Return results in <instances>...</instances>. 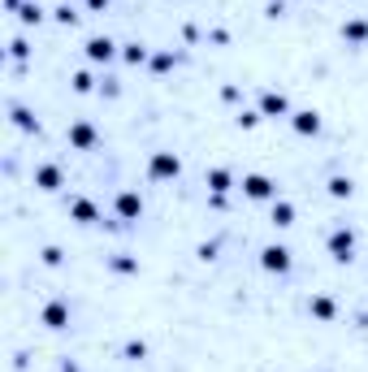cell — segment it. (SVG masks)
<instances>
[{
    "label": "cell",
    "mask_w": 368,
    "mask_h": 372,
    "mask_svg": "<svg viewBox=\"0 0 368 372\" xmlns=\"http://www.w3.org/2000/svg\"><path fill=\"white\" fill-rule=\"evenodd\" d=\"M148 173L156 177V182H165V177H178V173H182V160L173 156V152H156V156L148 160Z\"/></svg>",
    "instance_id": "obj_1"
},
{
    "label": "cell",
    "mask_w": 368,
    "mask_h": 372,
    "mask_svg": "<svg viewBox=\"0 0 368 372\" xmlns=\"http://www.w3.org/2000/svg\"><path fill=\"white\" fill-rule=\"evenodd\" d=\"M243 195L247 199H273L278 186H273V177H264V173H247L243 177Z\"/></svg>",
    "instance_id": "obj_2"
},
{
    "label": "cell",
    "mask_w": 368,
    "mask_h": 372,
    "mask_svg": "<svg viewBox=\"0 0 368 372\" xmlns=\"http://www.w3.org/2000/svg\"><path fill=\"white\" fill-rule=\"evenodd\" d=\"M329 255H333L338 264H347L351 255H356V234H351V230H333V234H329Z\"/></svg>",
    "instance_id": "obj_3"
},
{
    "label": "cell",
    "mask_w": 368,
    "mask_h": 372,
    "mask_svg": "<svg viewBox=\"0 0 368 372\" xmlns=\"http://www.w3.org/2000/svg\"><path fill=\"white\" fill-rule=\"evenodd\" d=\"M260 264H264V273H291V251L286 247H264Z\"/></svg>",
    "instance_id": "obj_4"
},
{
    "label": "cell",
    "mask_w": 368,
    "mask_h": 372,
    "mask_svg": "<svg viewBox=\"0 0 368 372\" xmlns=\"http://www.w3.org/2000/svg\"><path fill=\"white\" fill-rule=\"evenodd\" d=\"M70 148H78V152H91L95 148V126L91 121H74L70 126Z\"/></svg>",
    "instance_id": "obj_5"
},
{
    "label": "cell",
    "mask_w": 368,
    "mask_h": 372,
    "mask_svg": "<svg viewBox=\"0 0 368 372\" xmlns=\"http://www.w3.org/2000/svg\"><path fill=\"white\" fill-rule=\"evenodd\" d=\"M113 208H117V217H122V221H139V217H143V199L135 195V190H122Z\"/></svg>",
    "instance_id": "obj_6"
},
{
    "label": "cell",
    "mask_w": 368,
    "mask_h": 372,
    "mask_svg": "<svg viewBox=\"0 0 368 372\" xmlns=\"http://www.w3.org/2000/svg\"><path fill=\"white\" fill-rule=\"evenodd\" d=\"M260 112H264V117H286L291 104H286L282 91H264V95H260Z\"/></svg>",
    "instance_id": "obj_7"
},
{
    "label": "cell",
    "mask_w": 368,
    "mask_h": 372,
    "mask_svg": "<svg viewBox=\"0 0 368 372\" xmlns=\"http://www.w3.org/2000/svg\"><path fill=\"white\" fill-rule=\"evenodd\" d=\"M291 126H295V135H316L321 130V117L312 108H303V112H291Z\"/></svg>",
    "instance_id": "obj_8"
},
{
    "label": "cell",
    "mask_w": 368,
    "mask_h": 372,
    "mask_svg": "<svg viewBox=\"0 0 368 372\" xmlns=\"http://www.w3.org/2000/svg\"><path fill=\"white\" fill-rule=\"evenodd\" d=\"M43 325H48V329H66V325H70V307H66V303H48V307H43Z\"/></svg>",
    "instance_id": "obj_9"
},
{
    "label": "cell",
    "mask_w": 368,
    "mask_h": 372,
    "mask_svg": "<svg viewBox=\"0 0 368 372\" xmlns=\"http://www.w3.org/2000/svg\"><path fill=\"white\" fill-rule=\"evenodd\" d=\"M113 52H117V43L108 39V35H95V39H87V57H91V61H108Z\"/></svg>",
    "instance_id": "obj_10"
},
{
    "label": "cell",
    "mask_w": 368,
    "mask_h": 372,
    "mask_svg": "<svg viewBox=\"0 0 368 372\" xmlns=\"http://www.w3.org/2000/svg\"><path fill=\"white\" fill-rule=\"evenodd\" d=\"M35 186H39V190H57V186H61V169H57V165H39V169H35Z\"/></svg>",
    "instance_id": "obj_11"
},
{
    "label": "cell",
    "mask_w": 368,
    "mask_h": 372,
    "mask_svg": "<svg viewBox=\"0 0 368 372\" xmlns=\"http://www.w3.org/2000/svg\"><path fill=\"white\" fill-rule=\"evenodd\" d=\"M312 316H316V320H325V325H329V320L338 316V303H333L329 295H316V299H312Z\"/></svg>",
    "instance_id": "obj_12"
},
{
    "label": "cell",
    "mask_w": 368,
    "mask_h": 372,
    "mask_svg": "<svg viewBox=\"0 0 368 372\" xmlns=\"http://www.w3.org/2000/svg\"><path fill=\"white\" fill-rule=\"evenodd\" d=\"M70 217H74L78 225H91L100 213H95V204H91V199H74V204H70Z\"/></svg>",
    "instance_id": "obj_13"
},
{
    "label": "cell",
    "mask_w": 368,
    "mask_h": 372,
    "mask_svg": "<svg viewBox=\"0 0 368 372\" xmlns=\"http://www.w3.org/2000/svg\"><path fill=\"white\" fill-rule=\"evenodd\" d=\"M208 190H213V195H226L230 190V173L226 169H208Z\"/></svg>",
    "instance_id": "obj_14"
},
{
    "label": "cell",
    "mask_w": 368,
    "mask_h": 372,
    "mask_svg": "<svg viewBox=\"0 0 368 372\" xmlns=\"http://www.w3.org/2000/svg\"><path fill=\"white\" fill-rule=\"evenodd\" d=\"M342 39H351V43H364V39H368V22H364V18L347 22V26H342Z\"/></svg>",
    "instance_id": "obj_15"
},
{
    "label": "cell",
    "mask_w": 368,
    "mask_h": 372,
    "mask_svg": "<svg viewBox=\"0 0 368 372\" xmlns=\"http://www.w3.org/2000/svg\"><path fill=\"white\" fill-rule=\"evenodd\" d=\"M273 225H282V230H286V225H295V208L273 199Z\"/></svg>",
    "instance_id": "obj_16"
},
{
    "label": "cell",
    "mask_w": 368,
    "mask_h": 372,
    "mask_svg": "<svg viewBox=\"0 0 368 372\" xmlns=\"http://www.w3.org/2000/svg\"><path fill=\"white\" fill-rule=\"evenodd\" d=\"M126 61H130V66H143V61H148V48L143 43H126V52H122Z\"/></svg>",
    "instance_id": "obj_17"
},
{
    "label": "cell",
    "mask_w": 368,
    "mask_h": 372,
    "mask_svg": "<svg viewBox=\"0 0 368 372\" xmlns=\"http://www.w3.org/2000/svg\"><path fill=\"white\" fill-rule=\"evenodd\" d=\"M351 190H356V186H351V177H333V182H329V195L333 199H347Z\"/></svg>",
    "instance_id": "obj_18"
},
{
    "label": "cell",
    "mask_w": 368,
    "mask_h": 372,
    "mask_svg": "<svg viewBox=\"0 0 368 372\" xmlns=\"http://www.w3.org/2000/svg\"><path fill=\"white\" fill-rule=\"evenodd\" d=\"M13 126H18V130H39V126H35V117H30L26 108H13Z\"/></svg>",
    "instance_id": "obj_19"
},
{
    "label": "cell",
    "mask_w": 368,
    "mask_h": 372,
    "mask_svg": "<svg viewBox=\"0 0 368 372\" xmlns=\"http://www.w3.org/2000/svg\"><path fill=\"white\" fill-rule=\"evenodd\" d=\"M173 61H178L173 52H156V57H152V70H156V74H165V70H173Z\"/></svg>",
    "instance_id": "obj_20"
},
{
    "label": "cell",
    "mask_w": 368,
    "mask_h": 372,
    "mask_svg": "<svg viewBox=\"0 0 368 372\" xmlns=\"http://www.w3.org/2000/svg\"><path fill=\"white\" fill-rule=\"evenodd\" d=\"M108 264H113V273H135L139 268V260H130V255H113Z\"/></svg>",
    "instance_id": "obj_21"
},
{
    "label": "cell",
    "mask_w": 368,
    "mask_h": 372,
    "mask_svg": "<svg viewBox=\"0 0 368 372\" xmlns=\"http://www.w3.org/2000/svg\"><path fill=\"white\" fill-rule=\"evenodd\" d=\"M52 13H57V22H61V26H74V22H78V13H74L70 5H61V9H52Z\"/></svg>",
    "instance_id": "obj_22"
},
{
    "label": "cell",
    "mask_w": 368,
    "mask_h": 372,
    "mask_svg": "<svg viewBox=\"0 0 368 372\" xmlns=\"http://www.w3.org/2000/svg\"><path fill=\"white\" fill-rule=\"evenodd\" d=\"M91 87H95V78H91L87 70H83V74H74V91H83V95H87Z\"/></svg>",
    "instance_id": "obj_23"
},
{
    "label": "cell",
    "mask_w": 368,
    "mask_h": 372,
    "mask_svg": "<svg viewBox=\"0 0 368 372\" xmlns=\"http://www.w3.org/2000/svg\"><path fill=\"white\" fill-rule=\"evenodd\" d=\"M18 18H22V22L30 26V22H39V18H43V9H39V5H26V9L18 13Z\"/></svg>",
    "instance_id": "obj_24"
},
{
    "label": "cell",
    "mask_w": 368,
    "mask_h": 372,
    "mask_svg": "<svg viewBox=\"0 0 368 372\" xmlns=\"http://www.w3.org/2000/svg\"><path fill=\"white\" fill-rule=\"evenodd\" d=\"M43 264L57 268V264H61V247H43Z\"/></svg>",
    "instance_id": "obj_25"
},
{
    "label": "cell",
    "mask_w": 368,
    "mask_h": 372,
    "mask_svg": "<svg viewBox=\"0 0 368 372\" xmlns=\"http://www.w3.org/2000/svg\"><path fill=\"white\" fill-rule=\"evenodd\" d=\"M9 57L22 61V57H26V39H13V43H9Z\"/></svg>",
    "instance_id": "obj_26"
},
{
    "label": "cell",
    "mask_w": 368,
    "mask_h": 372,
    "mask_svg": "<svg viewBox=\"0 0 368 372\" xmlns=\"http://www.w3.org/2000/svg\"><path fill=\"white\" fill-rule=\"evenodd\" d=\"M126 355H130V360H143V355H148V346H143V342H130V346H126Z\"/></svg>",
    "instance_id": "obj_27"
},
{
    "label": "cell",
    "mask_w": 368,
    "mask_h": 372,
    "mask_svg": "<svg viewBox=\"0 0 368 372\" xmlns=\"http://www.w3.org/2000/svg\"><path fill=\"white\" fill-rule=\"evenodd\" d=\"M260 117H264V112H238V121H243V126H247V130H251V126H255V121H260Z\"/></svg>",
    "instance_id": "obj_28"
},
{
    "label": "cell",
    "mask_w": 368,
    "mask_h": 372,
    "mask_svg": "<svg viewBox=\"0 0 368 372\" xmlns=\"http://www.w3.org/2000/svg\"><path fill=\"white\" fill-rule=\"evenodd\" d=\"M108 5V0H87V9H104Z\"/></svg>",
    "instance_id": "obj_29"
}]
</instances>
